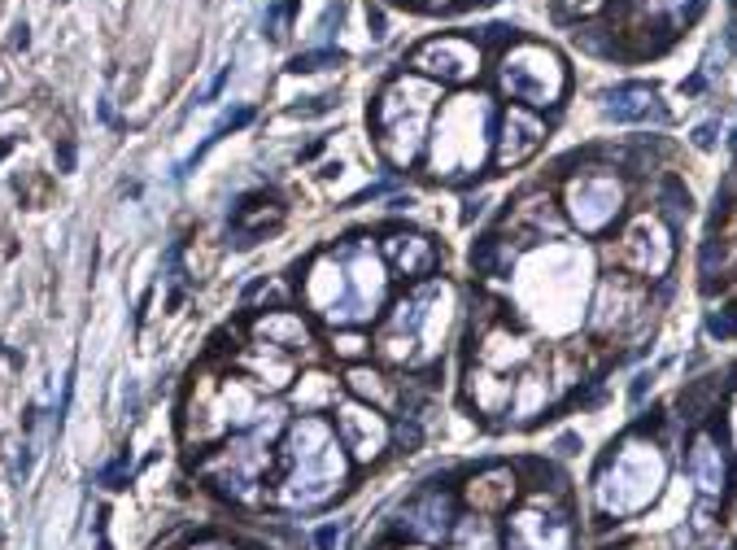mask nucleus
I'll return each mask as SVG.
<instances>
[{
  "label": "nucleus",
  "instance_id": "obj_1",
  "mask_svg": "<svg viewBox=\"0 0 737 550\" xmlns=\"http://www.w3.org/2000/svg\"><path fill=\"white\" fill-rule=\"evenodd\" d=\"M301 297L328 328H367L389 306V267L367 236H349L314 254Z\"/></svg>",
  "mask_w": 737,
  "mask_h": 550
},
{
  "label": "nucleus",
  "instance_id": "obj_2",
  "mask_svg": "<svg viewBox=\"0 0 737 550\" xmlns=\"http://www.w3.org/2000/svg\"><path fill=\"white\" fill-rule=\"evenodd\" d=\"M349 454L336 437L332 420L323 415H301L284 424L280 441V481H275V502L288 511L323 507L349 476Z\"/></svg>",
  "mask_w": 737,
  "mask_h": 550
},
{
  "label": "nucleus",
  "instance_id": "obj_3",
  "mask_svg": "<svg viewBox=\"0 0 737 550\" xmlns=\"http://www.w3.org/2000/svg\"><path fill=\"white\" fill-rule=\"evenodd\" d=\"M454 315V289L445 280H424L415 284L406 297L380 315V337L376 350L397 367H428L437 363L445 328Z\"/></svg>",
  "mask_w": 737,
  "mask_h": 550
},
{
  "label": "nucleus",
  "instance_id": "obj_4",
  "mask_svg": "<svg viewBox=\"0 0 737 550\" xmlns=\"http://www.w3.org/2000/svg\"><path fill=\"white\" fill-rule=\"evenodd\" d=\"M275 433H284V411L280 406H262L258 424L227 437L219 450H210L197 463V472L210 481L214 494H223L227 502H240V507H253V502H262V485H267V476L275 468V450H271Z\"/></svg>",
  "mask_w": 737,
  "mask_h": 550
},
{
  "label": "nucleus",
  "instance_id": "obj_5",
  "mask_svg": "<svg viewBox=\"0 0 737 550\" xmlns=\"http://www.w3.org/2000/svg\"><path fill=\"white\" fill-rule=\"evenodd\" d=\"M668 481V454L655 441L628 437L620 441L594 476V511L602 520H628L646 511Z\"/></svg>",
  "mask_w": 737,
  "mask_h": 550
},
{
  "label": "nucleus",
  "instance_id": "obj_6",
  "mask_svg": "<svg viewBox=\"0 0 737 550\" xmlns=\"http://www.w3.org/2000/svg\"><path fill=\"white\" fill-rule=\"evenodd\" d=\"M493 140V101L480 92L445 101L437 123L428 131V171L437 179H463L480 171Z\"/></svg>",
  "mask_w": 737,
  "mask_h": 550
},
{
  "label": "nucleus",
  "instance_id": "obj_7",
  "mask_svg": "<svg viewBox=\"0 0 737 550\" xmlns=\"http://www.w3.org/2000/svg\"><path fill=\"white\" fill-rule=\"evenodd\" d=\"M432 97H437V83L424 75H402L380 92L371 123H376V145L393 171L415 166V158L424 153L432 127Z\"/></svg>",
  "mask_w": 737,
  "mask_h": 550
},
{
  "label": "nucleus",
  "instance_id": "obj_8",
  "mask_svg": "<svg viewBox=\"0 0 737 550\" xmlns=\"http://www.w3.org/2000/svg\"><path fill=\"white\" fill-rule=\"evenodd\" d=\"M498 79L519 105H528V110H550V105H559L567 92V70L559 62V53H550L546 44H515V49L502 57Z\"/></svg>",
  "mask_w": 737,
  "mask_h": 550
},
{
  "label": "nucleus",
  "instance_id": "obj_9",
  "mask_svg": "<svg viewBox=\"0 0 737 550\" xmlns=\"http://www.w3.org/2000/svg\"><path fill=\"white\" fill-rule=\"evenodd\" d=\"M576 524L559 498L533 494L506 516V550H572Z\"/></svg>",
  "mask_w": 737,
  "mask_h": 550
},
{
  "label": "nucleus",
  "instance_id": "obj_10",
  "mask_svg": "<svg viewBox=\"0 0 737 550\" xmlns=\"http://www.w3.org/2000/svg\"><path fill=\"white\" fill-rule=\"evenodd\" d=\"M563 206H567V219L581 227L585 236H598L624 214V184L611 171L576 175L563 188Z\"/></svg>",
  "mask_w": 737,
  "mask_h": 550
},
{
  "label": "nucleus",
  "instance_id": "obj_11",
  "mask_svg": "<svg viewBox=\"0 0 737 550\" xmlns=\"http://www.w3.org/2000/svg\"><path fill=\"white\" fill-rule=\"evenodd\" d=\"M615 254L633 275H642V280H663L672 267V232L668 223L655 219V214H637L633 223H628V232L620 236V245H615Z\"/></svg>",
  "mask_w": 737,
  "mask_h": 550
},
{
  "label": "nucleus",
  "instance_id": "obj_12",
  "mask_svg": "<svg viewBox=\"0 0 737 550\" xmlns=\"http://www.w3.org/2000/svg\"><path fill=\"white\" fill-rule=\"evenodd\" d=\"M332 428H336V437H341V446L354 463H376L393 441V424L384 420V411H376L371 402H358V398L336 406Z\"/></svg>",
  "mask_w": 737,
  "mask_h": 550
},
{
  "label": "nucleus",
  "instance_id": "obj_13",
  "mask_svg": "<svg viewBox=\"0 0 737 550\" xmlns=\"http://www.w3.org/2000/svg\"><path fill=\"white\" fill-rule=\"evenodd\" d=\"M410 70L432 83H467L480 75V44L463 35H432L410 53Z\"/></svg>",
  "mask_w": 737,
  "mask_h": 550
},
{
  "label": "nucleus",
  "instance_id": "obj_14",
  "mask_svg": "<svg viewBox=\"0 0 737 550\" xmlns=\"http://www.w3.org/2000/svg\"><path fill=\"white\" fill-rule=\"evenodd\" d=\"M454 516H458L454 498L445 494V489L432 485V489L415 494L402 511H397V533L415 537V542H424V546H437V542H445V537H450Z\"/></svg>",
  "mask_w": 737,
  "mask_h": 550
},
{
  "label": "nucleus",
  "instance_id": "obj_15",
  "mask_svg": "<svg viewBox=\"0 0 737 550\" xmlns=\"http://www.w3.org/2000/svg\"><path fill=\"white\" fill-rule=\"evenodd\" d=\"M493 140H498V149H493V166H498V171H511V166L528 162L541 149V140H546V123H541L528 105H515V110L502 114L498 136H493Z\"/></svg>",
  "mask_w": 737,
  "mask_h": 550
},
{
  "label": "nucleus",
  "instance_id": "obj_16",
  "mask_svg": "<svg viewBox=\"0 0 737 550\" xmlns=\"http://www.w3.org/2000/svg\"><path fill=\"white\" fill-rule=\"evenodd\" d=\"M380 258L384 267L402 280H424L437 267V245L428 241L424 232H389L380 241Z\"/></svg>",
  "mask_w": 737,
  "mask_h": 550
},
{
  "label": "nucleus",
  "instance_id": "obj_17",
  "mask_svg": "<svg viewBox=\"0 0 737 550\" xmlns=\"http://www.w3.org/2000/svg\"><path fill=\"white\" fill-rule=\"evenodd\" d=\"M685 472H690V481L698 485L703 498H724V489H729V459H724V446L711 433H698L690 441Z\"/></svg>",
  "mask_w": 737,
  "mask_h": 550
},
{
  "label": "nucleus",
  "instance_id": "obj_18",
  "mask_svg": "<svg viewBox=\"0 0 737 550\" xmlns=\"http://www.w3.org/2000/svg\"><path fill=\"white\" fill-rule=\"evenodd\" d=\"M236 367L245 372V380L253 389H262V385L284 389L288 380L297 376V358L284 354V350H275V345H267V341H249L245 350L236 354Z\"/></svg>",
  "mask_w": 737,
  "mask_h": 550
},
{
  "label": "nucleus",
  "instance_id": "obj_19",
  "mask_svg": "<svg viewBox=\"0 0 737 550\" xmlns=\"http://www.w3.org/2000/svg\"><path fill=\"white\" fill-rule=\"evenodd\" d=\"M253 341H267V345H275V350L297 358L314 345V332L297 310H267V315L253 319Z\"/></svg>",
  "mask_w": 737,
  "mask_h": 550
},
{
  "label": "nucleus",
  "instance_id": "obj_20",
  "mask_svg": "<svg viewBox=\"0 0 737 550\" xmlns=\"http://www.w3.org/2000/svg\"><path fill=\"white\" fill-rule=\"evenodd\" d=\"M284 223V206L275 197H240V206L232 210V241L245 249L253 241H262L267 232H275V227Z\"/></svg>",
  "mask_w": 737,
  "mask_h": 550
},
{
  "label": "nucleus",
  "instance_id": "obj_21",
  "mask_svg": "<svg viewBox=\"0 0 737 550\" xmlns=\"http://www.w3.org/2000/svg\"><path fill=\"white\" fill-rule=\"evenodd\" d=\"M515 494H519L515 472L502 468V463H493V468L476 472V476L467 481V489H463V498H467L471 511H511Z\"/></svg>",
  "mask_w": 737,
  "mask_h": 550
},
{
  "label": "nucleus",
  "instance_id": "obj_22",
  "mask_svg": "<svg viewBox=\"0 0 737 550\" xmlns=\"http://www.w3.org/2000/svg\"><path fill=\"white\" fill-rule=\"evenodd\" d=\"M602 110L615 123H646V118H663V105H659V92L646 88V83H620L602 97Z\"/></svg>",
  "mask_w": 737,
  "mask_h": 550
},
{
  "label": "nucleus",
  "instance_id": "obj_23",
  "mask_svg": "<svg viewBox=\"0 0 737 550\" xmlns=\"http://www.w3.org/2000/svg\"><path fill=\"white\" fill-rule=\"evenodd\" d=\"M467 398L476 402L485 415H498V411H511L515 385H511V380H502L498 372H489V367H480V372L467 376Z\"/></svg>",
  "mask_w": 737,
  "mask_h": 550
},
{
  "label": "nucleus",
  "instance_id": "obj_24",
  "mask_svg": "<svg viewBox=\"0 0 737 550\" xmlns=\"http://www.w3.org/2000/svg\"><path fill=\"white\" fill-rule=\"evenodd\" d=\"M345 385H349V393H354L358 402H371L376 411H384V406H393L397 402V389L393 385H384V376L380 372H371V367H349L345 372Z\"/></svg>",
  "mask_w": 737,
  "mask_h": 550
},
{
  "label": "nucleus",
  "instance_id": "obj_25",
  "mask_svg": "<svg viewBox=\"0 0 737 550\" xmlns=\"http://www.w3.org/2000/svg\"><path fill=\"white\" fill-rule=\"evenodd\" d=\"M546 380L541 376H524L515 385V398H511V411H515V420H533V415H541L546 411Z\"/></svg>",
  "mask_w": 737,
  "mask_h": 550
},
{
  "label": "nucleus",
  "instance_id": "obj_26",
  "mask_svg": "<svg viewBox=\"0 0 737 550\" xmlns=\"http://www.w3.org/2000/svg\"><path fill=\"white\" fill-rule=\"evenodd\" d=\"M471 262H476V271H485V275H502V271H511V262H515V245L506 249L502 236H485L480 249L471 254Z\"/></svg>",
  "mask_w": 737,
  "mask_h": 550
},
{
  "label": "nucleus",
  "instance_id": "obj_27",
  "mask_svg": "<svg viewBox=\"0 0 737 550\" xmlns=\"http://www.w3.org/2000/svg\"><path fill=\"white\" fill-rule=\"evenodd\" d=\"M650 18H668V27H681L685 18H694L703 9V0H642Z\"/></svg>",
  "mask_w": 737,
  "mask_h": 550
},
{
  "label": "nucleus",
  "instance_id": "obj_28",
  "mask_svg": "<svg viewBox=\"0 0 737 550\" xmlns=\"http://www.w3.org/2000/svg\"><path fill=\"white\" fill-rule=\"evenodd\" d=\"M328 66H341V53H332V49H314V53H297L293 57V75H301V70H328Z\"/></svg>",
  "mask_w": 737,
  "mask_h": 550
},
{
  "label": "nucleus",
  "instance_id": "obj_29",
  "mask_svg": "<svg viewBox=\"0 0 737 550\" xmlns=\"http://www.w3.org/2000/svg\"><path fill=\"white\" fill-rule=\"evenodd\" d=\"M127 468H131V459H127V454H118V459L110 463V468L101 472V481L110 485V489H123V485H127V481H123V472H127Z\"/></svg>",
  "mask_w": 737,
  "mask_h": 550
},
{
  "label": "nucleus",
  "instance_id": "obj_30",
  "mask_svg": "<svg viewBox=\"0 0 737 550\" xmlns=\"http://www.w3.org/2000/svg\"><path fill=\"white\" fill-rule=\"evenodd\" d=\"M336 350H341L345 358H358L362 350H367V341H362L358 332H349V337H341V341H336Z\"/></svg>",
  "mask_w": 737,
  "mask_h": 550
},
{
  "label": "nucleus",
  "instance_id": "obj_31",
  "mask_svg": "<svg viewBox=\"0 0 737 550\" xmlns=\"http://www.w3.org/2000/svg\"><path fill=\"white\" fill-rule=\"evenodd\" d=\"M707 332H711V337H733L737 324H733V319H724V315H711L707 319Z\"/></svg>",
  "mask_w": 737,
  "mask_h": 550
},
{
  "label": "nucleus",
  "instance_id": "obj_32",
  "mask_svg": "<svg viewBox=\"0 0 737 550\" xmlns=\"http://www.w3.org/2000/svg\"><path fill=\"white\" fill-rule=\"evenodd\" d=\"M341 537H345L341 524H328V529H319V546L323 550H336V546H341Z\"/></svg>",
  "mask_w": 737,
  "mask_h": 550
},
{
  "label": "nucleus",
  "instance_id": "obj_33",
  "mask_svg": "<svg viewBox=\"0 0 737 550\" xmlns=\"http://www.w3.org/2000/svg\"><path fill=\"white\" fill-rule=\"evenodd\" d=\"M397 437H402V446L415 450V446H419V424H415V420H410V424H397Z\"/></svg>",
  "mask_w": 737,
  "mask_h": 550
},
{
  "label": "nucleus",
  "instance_id": "obj_34",
  "mask_svg": "<svg viewBox=\"0 0 737 550\" xmlns=\"http://www.w3.org/2000/svg\"><path fill=\"white\" fill-rule=\"evenodd\" d=\"M188 550H240L232 542H223V537H201V542H192Z\"/></svg>",
  "mask_w": 737,
  "mask_h": 550
},
{
  "label": "nucleus",
  "instance_id": "obj_35",
  "mask_svg": "<svg viewBox=\"0 0 737 550\" xmlns=\"http://www.w3.org/2000/svg\"><path fill=\"white\" fill-rule=\"evenodd\" d=\"M694 145H698V149H711V145H716V127H711V123L698 127V131H694Z\"/></svg>",
  "mask_w": 737,
  "mask_h": 550
},
{
  "label": "nucleus",
  "instance_id": "obj_36",
  "mask_svg": "<svg viewBox=\"0 0 737 550\" xmlns=\"http://www.w3.org/2000/svg\"><path fill=\"white\" fill-rule=\"evenodd\" d=\"M57 158H62V171H70V166H75V149L62 145V153H57Z\"/></svg>",
  "mask_w": 737,
  "mask_h": 550
},
{
  "label": "nucleus",
  "instance_id": "obj_37",
  "mask_svg": "<svg viewBox=\"0 0 737 550\" xmlns=\"http://www.w3.org/2000/svg\"><path fill=\"white\" fill-rule=\"evenodd\" d=\"M729 441L737 446V406H733V415H729Z\"/></svg>",
  "mask_w": 737,
  "mask_h": 550
},
{
  "label": "nucleus",
  "instance_id": "obj_38",
  "mask_svg": "<svg viewBox=\"0 0 737 550\" xmlns=\"http://www.w3.org/2000/svg\"><path fill=\"white\" fill-rule=\"evenodd\" d=\"M419 5H424V9H445L450 0H419Z\"/></svg>",
  "mask_w": 737,
  "mask_h": 550
},
{
  "label": "nucleus",
  "instance_id": "obj_39",
  "mask_svg": "<svg viewBox=\"0 0 737 550\" xmlns=\"http://www.w3.org/2000/svg\"><path fill=\"white\" fill-rule=\"evenodd\" d=\"M9 145H14V140H0V158H5V153H9Z\"/></svg>",
  "mask_w": 737,
  "mask_h": 550
},
{
  "label": "nucleus",
  "instance_id": "obj_40",
  "mask_svg": "<svg viewBox=\"0 0 737 550\" xmlns=\"http://www.w3.org/2000/svg\"><path fill=\"white\" fill-rule=\"evenodd\" d=\"M729 145H733V153H737V131H733V140H729Z\"/></svg>",
  "mask_w": 737,
  "mask_h": 550
},
{
  "label": "nucleus",
  "instance_id": "obj_41",
  "mask_svg": "<svg viewBox=\"0 0 737 550\" xmlns=\"http://www.w3.org/2000/svg\"><path fill=\"white\" fill-rule=\"evenodd\" d=\"M637 550H646V546H637Z\"/></svg>",
  "mask_w": 737,
  "mask_h": 550
}]
</instances>
